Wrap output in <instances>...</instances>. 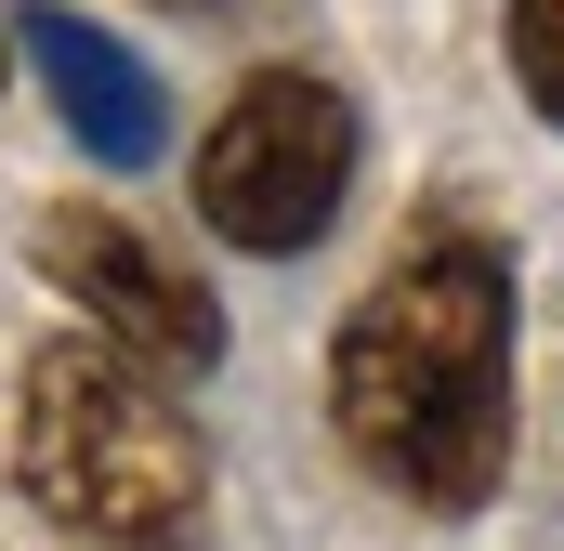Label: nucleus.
<instances>
[{
    "label": "nucleus",
    "mask_w": 564,
    "mask_h": 551,
    "mask_svg": "<svg viewBox=\"0 0 564 551\" xmlns=\"http://www.w3.org/2000/svg\"><path fill=\"white\" fill-rule=\"evenodd\" d=\"M328 408H341V446L394 499H421V512L499 499V473H512V250L473 224L408 237L381 289L341 315Z\"/></svg>",
    "instance_id": "1"
},
{
    "label": "nucleus",
    "mask_w": 564,
    "mask_h": 551,
    "mask_svg": "<svg viewBox=\"0 0 564 551\" xmlns=\"http://www.w3.org/2000/svg\"><path fill=\"white\" fill-rule=\"evenodd\" d=\"M13 486L106 551H184L197 499H210V460H197V420L171 408V381L144 355L40 342L26 408H13Z\"/></svg>",
    "instance_id": "2"
},
{
    "label": "nucleus",
    "mask_w": 564,
    "mask_h": 551,
    "mask_svg": "<svg viewBox=\"0 0 564 551\" xmlns=\"http://www.w3.org/2000/svg\"><path fill=\"white\" fill-rule=\"evenodd\" d=\"M341 184H355V106H341V79H315V66H263L237 106H224V132L197 144V210H210V237L224 250H315L328 224H341Z\"/></svg>",
    "instance_id": "3"
},
{
    "label": "nucleus",
    "mask_w": 564,
    "mask_h": 551,
    "mask_svg": "<svg viewBox=\"0 0 564 551\" xmlns=\"http://www.w3.org/2000/svg\"><path fill=\"white\" fill-rule=\"evenodd\" d=\"M40 276L93 315V342H119V355H144L158 381H197L210 355H224V315H210V289L171 263L158 237H132L119 210H40Z\"/></svg>",
    "instance_id": "4"
},
{
    "label": "nucleus",
    "mask_w": 564,
    "mask_h": 551,
    "mask_svg": "<svg viewBox=\"0 0 564 551\" xmlns=\"http://www.w3.org/2000/svg\"><path fill=\"white\" fill-rule=\"evenodd\" d=\"M13 40H26V66L53 79L66 132L93 144L106 171H144V158L171 144V93L144 79V66L106 40V26H93V13H53V0H26V26H13Z\"/></svg>",
    "instance_id": "5"
},
{
    "label": "nucleus",
    "mask_w": 564,
    "mask_h": 551,
    "mask_svg": "<svg viewBox=\"0 0 564 551\" xmlns=\"http://www.w3.org/2000/svg\"><path fill=\"white\" fill-rule=\"evenodd\" d=\"M512 79H525V106L564 132V0H512Z\"/></svg>",
    "instance_id": "6"
},
{
    "label": "nucleus",
    "mask_w": 564,
    "mask_h": 551,
    "mask_svg": "<svg viewBox=\"0 0 564 551\" xmlns=\"http://www.w3.org/2000/svg\"><path fill=\"white\" fill-rule=\"evenodd\" d=\"M184 13H197V0H184Z\"/></svg>",
    "instance_id": "7"
}]
</instances>
